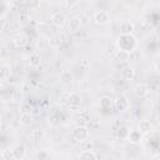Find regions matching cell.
<instances>
[{
    "mask_svg": "<svg viewBox=\"0 0 160 160\" xmlns=\"http://www.w3.org/2000/svg\"><path fill=\"white\" fill-rule=\"evenodd\" d=\"M20 122L24 125H30L31 122V115L30 112H21L20 115Z\"/></svg>",
    "mask_w": 160,
    "mask_h": 160,
    "instance_id": "obj_18",
    "label": "cell"
},
{
    "mask_svg": "<svg viewBox=\"0 0 160 160\" xmlns=\"http://www.w3.org/2000/svg\"><path fill=\"white\" fill-rule=\"evenodd\" d=\"M51 24L56 28H62L64 24H65V16L60 12H55L52 16H51Z\"/></svg>",
    "mask_w": 160,
    "mask_h": 160,
    "instance_id": "obj_5",
    "label": "cell"
},
{
    "mask_svg": "<svg viewBox=\"0 0 160 160\" xmlns=\"http://www.w3.org/2000/svg\"><path fill=\"white\" fill-rule=\"evenodd\" d=\"M151 128V124L149 120H141L139 124V130L140 131H149Z\"/></svg>",
    "mask_w": 160,
    "mask_h": 160,
    "instance_id": "obj_19",
    "label": "cell"
},
{
    "mask_svg": "<svg viewBox=\"0 0 160 160\" xmlns=\"http://www.w3.org/2000/svg\"><path fill=\"white\" fill-rule=\"evenodd\" d=\"M148 91H149V88H148L145 84H139V85L135 88V90H134V92H135V95H136L138 98H144V96L148 94Z\"/></svg>",
    "mask_w": 160,
    "mask_h": 160,
    "instance_id": "obj_10",
    "label": "cell"
},
{
    "mask_svg": "<svg viewBox=\"0 0 160 160\" xmlns=\"http://www.w3.org/2000/svg\"><path fill=\"white\" fill-rule=\"evenodd\" d=\"M136 44H138L136 39L131 34H121L119 38V41H118L119 49L128 51V52H132L134 49L136 48Z\"/></svg>",
    "mask_w": 160,
    "mask_h": 160,
    "instance_id": "obj_1",
    "label": "cell"
},
{
    "mask_svg": "<svg viewBox=\"0 0 160 160\" xmlns=\"http://www.w3.org/2000/svg\"><path fill=\"white\" fill-rule=\"evenodd\" d=\"M79 158L80 159H96L98 155L92 151V150H84L79 154Z\"/></svg>",
    "mask_w": 160,
    "mask_h": 160,
    "instance_id": "obj_16",
    "label": "cell"
},
{
    "mask_svg": "<svg viewBox=\"0 0 160 160\" xmlns=\"http://www.w3.org/2000/svg\"><path fill=\"white\" fill-rule=\"evenodd\" d=\"M42 135H44V132H42L40 129H35V130L32 131V139H34L35 141H39V140L42 138Z\"/></svg>",
    "mask_w": 160,
    "mask_h": 160,
    "instance_id": "obj_22",
    "label": "cell"
},
{
    "mask_svg": "<svg viewBox=\"0 0 160 160\" xmlns=\"http://www.w3.org/2000/svg\"><path fill=\"white\" fill-rule=\"evenodd\" d=\"M49 156H50V155H49L45 150H40V151L36 154V158L40 159V160H41V159H49Z\"/></svg>",
    "mask_w": 160,
    "mask_h": 160,
    "instance_id": "obj_25",
    "label": "cell"
},
{
    "mask_svg": "<svg viewBox=\"0 0 160 160\" xmlns=\"http://www.w3.org/2000/svg\"><path fill=\"white\" fill-rule=\"evenodd\" d=\"M12 42H14V45H15L16 48H22V46L28 42V38H26L24 34H18V35L14 36Z\"/></svg>",
    "mask_w": 160,
    "mask_h": 160,
    "instance_id": "obj_8",
    "label": "cell"
},
{
    "mask_svg": "<svg viewBox=\"0 0 160 160\" xmlns=\"http://www.w3.org/2000/svg\"><path fill=\"white\" fill-rule=\"evenodd\" d=\"M10 158H12L14 159V155H12V150L10 151V150H4L2 152H1V159H4V160H8V159H10Z\"/></svg>",
    "mask_w": 160,
    "mask_h": 160,
    "instance_id": "obj_23",
    "label": "cell"
},
{
    "mask_svg": "<svg viewBox=\"0 0 160 160\" xmlns=\"http://www.w3.org/2000/svg\"><path fill=\"white\" fill-rule=\"evenodd\" d=\"M134 76H135V70L134 69H131V68H125L122 71H121V78L124 79V80H132L134 79Z\"/></svg>",
    "mask_w": 160,
    "mask_h": 160,
    "instance_id": "obj_12",
    "label": "cell"
},
{
    "mask_svg": "<svg viewBox=\"0 0 160 160\" xmlns=\"http://www.w3.org/2000/svg\"><path fill=\"white\" fill-rule=\"evenodd\" d=\"M71 135H72V138H74L75 141L81 142V141H85L89 138V130L85 126H76L72 130V134Z\"/></svg>",
    "mask_w": 160,
    "mask_h": 160,
    "instance_id": "obj_2",
    "label": "cell"
},
{
    "mask_svg": "<svg viewBox=\"0 0 160 160\" xmlns=\"http://www.w3.org/2000/svg\"><path fill=\"white\" fill-rule=\"evenodd\" d=\"M29 64L34 68H38L40 64H41V58L39 54H31L30 58H29Z\"/></svg>",
    "mask_w": 160,
    "mask_h": 160,
    "instance_id": "obj_14",
    "label": "cell"
},
{
    "mask_svg": "<svg viewBox=\"0 0 160 160\" xmlns=\"http://www.w3.org/2000/svg\"><path fill=\"white\" fill-rule=\"evenodd\" d=\"M80 26H81V22H80V19L79 18L70 19V21H69V31L76 32V31L80 30Z\"/></svg>",
    "mask_w": 160,
    "mask_h": 160,
    "instance_id": "obj_9",
    "label": "cell"
},
{
    "mask_svg": "<svg viewBox=\"0 0 160 160\" xmlns=\"http://www.w3.org/2000/svg\"><path fill=\"white\" fill-rule=\"evenodd\" d=\"M100 106H101L102 109L110 108V106H111V99H109V98H102V99L100 100Z\"/></svg>",
    "mask_w": 160,
    "mask_h": 160,
    "instance_id": "obj_21",
    "label": "cell"
},
{
    "mask_svg": "<svg viewBox=\"0 0 160 160\" xmlns=\"http://www.w3.org/2000/svg\"><path fill=\"white\" fill-rule=\"evenodd\" d=\"M12 155H14V159H18V160H21L25 158L26 155V150L22 145H16L14 149H12Z\"/></svg>",
    "mask_w": 160,
    "mask_h": 160,
    "instance_id": "obj_7",
    "label": "cell"
},
{
    "mask_svg": "<svg viewBox=\"0 0 160 160\" xmlns=\"http://www.w3.org/2000/svg\"><path fill=\"white\" fill-rule=\"evenodd\" d=\"M60 81H61L62 84H70V82L74 81V76H72V74H71L70 71L64 70V71L60 74Z\"/></svg>",
    "mask_w": 160,
    "mask_h": 160,
    "instance_id": "obj_11",
    "label": "cell"
},
{
    "mask_svg": "<svg viewBox=\"0 0 160 160\" xmlns=\"http://www.w3.org/2000/svg\"><path fill=\"white\" fill-rule=\"evenodd\" d=\"M64 1H65V5L68 8H74V6H76L79 4L80 0H64Z\"/></svg>",
    "mask_w": 160,
    "mask_h": 160,
    "instance_id": "obj_26",
    "label": "cell"
},
{
    "mask_svg": "<svg viewBox=\"0 0 160 160\" xmlns=\"http://www.w3.org/2000/svg\"><path fill=\"white\" fill-rule=\"evenodd\" d=\"M120 29H121V34H131L132 30H134V25L130 21H125V22L121 24Z\"/></svg>",
    "mask_w": 160,
    "mask_h": 160,
    "instance_id": "obj_13",
    "label": "cell"
},
{
    "mask_svg": "<svg viewBox=\"0 0 160 160\" xmlns=\"http://www.w3.org/2000/svg\"><path fill=\"white\" fill-rule=\"evenodd\" d=\"M116 59H119L120 61H128V60H130V52L124 51V50H119L116 52Z\"/></svg>",
    "mask_w": 160,
    "mask_h": 160,
    "instance_id": "obj_17",
    "label": "cell"
},
{
    "mask_svg": "<svg viewBox=\"0 0 160 160\" xmlns=\"http://www.w3.org/2000/svg\"><path fill=\"white\" fill-rule=\"evenodd\" d=\"M115 105H116V109H118V110H121V111H122V110H125V109L128 108L129 102H128V100H126L125 96H121V98H119V99L116 100Z\"/></svg>",
    "mask_w": 160,
    "mask_h": 160,
    "instance_id": "obj_15",
    "label": "cell"
},
{
    "mask_svg": "<svg viewBox=\"0 0 160 160\" xmlns=\"http://www.w3.org/2000/svg\"><path fill=\"white\" fill-rule=\"evenodd\" d=\"M25 2H26V6L30 10H35L40 5V0H25Z\"/></svg>",
    "mask_w": 160,
    "mask_h": 160,
    "instance_id": "obj_20",
    "label": "cell"
},
{
    "mask_svg": "<svg viewBox=\"0 0 160 160\" xmlns=\"http://www.w3.org/2000/svg\"><path fill=\"white\" fill-rule=\"evenodd\" d=\"M128 140L132 144H138L141 141V132L140 130H131L130 132H128Z\"/></svg>",
    "mask_w": 160,
    "mask_h": 160,
    "instance_id": "obj_6",
    "label": "cell"
},
{
    "mask_svg": "<svg viewBox=\"0 0 160 160\" xmlns=\"http://www.w3.org/2000/svg\"><path fill=\"white\" fill-rule=\"evenodd\" d=\"M109 19H110V15H109V12L106 10H99L94 15V20H95V22L98 25H105V24H108Z\"/></svg>",
    "mask_w": 160,
    "mask_h": 160,
    "instance_id": "obj_4",
    "label": "cell"
},
{
    "mask_svg": "<svg viewBox=\"0 0 160 160\" xmlns=\"http://www.w3.org/2000/svg\"><path fill=\"white\" fill-rule=\"evenodd\" d=\"M50 44H51L52 46L60 45V44H61V36H59V35H56V36H52V38H51V40H50Z\"/></svg>",
    "mask_w": 160,
    "mask_h": 160,
    "instance_id": "obj_24",
    "label": "cell"
},
{
    "mask_svg": "<svg viewBox=\"0 0 160 160\" xmlns=\"http://www.w3.org/2000/svg\"><path fill=\"white\" fill-rule=\"evenodd\" d=\"M68 106L71 110H79L81 106V96L78 92H71L68 98Z\"/></svg>",
    "mask_w": 160,
    "mask_h": 160,
    "instance_id": "obj_3",
    "label": "cell"
}]
</instances>
